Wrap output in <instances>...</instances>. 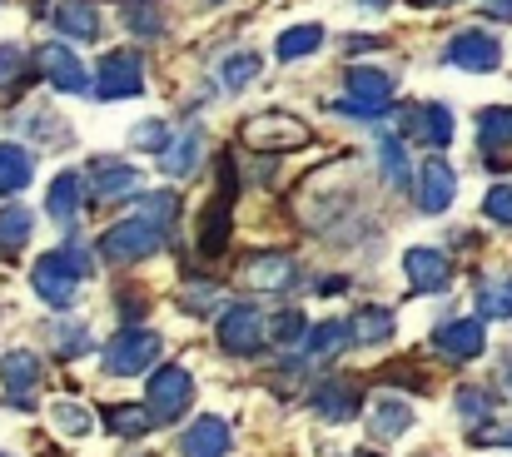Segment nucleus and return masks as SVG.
I'll return each mask as SVG.
<instances>
[{
	"mask_svg": "<svg viewBox=\"0 0 512 457\" xmlns=\"http://www.w3.org/2000/svg\"><path fill=\"white\" fill-rule=\"evenodd\" d=\"M90 269H95L90 249H55L30 269V289L50 308H70L80 294V279H90Z\"/></svg>",
	"mask_w": 512,
	"mask_h": 457,
	"instance_id": "1",
	"label": "nucleus"
},
{
	"mask_svg": "<svg viewBox=\"0 0 512 457\" xmlns=\"http://www.w3.org/2000/svg\"><path fill=\"white\" fill-rule=\"evenodd\" d=\"M343 100H334L339 115H358V120H378L393 105V75L373 70V65H348L343 70Z\"/></svg>",
	"mask_w": 512,
	"mask_h": 457,
	"instance_id": "2",
	"label": "nucleus"
},
{
	"mask_svg": "<svg viewBox=\"0 0 512 457\" xmlns=\"http://www.w3.org/2000/svg\"><path fill=\"white\" fill-rule=\"evenodd\" d=\"M160 244H165V229H160L155 219L135 214V219H120L115 229H105L100 254H105V259H115V264H135V259L160 254Z\"/></svg>",
	"mask_w": 512,
	"mask_h": 457,
	"instance_id": "3",
	"label": "nucleus"
},
{
	"mask_svg": "<svg viewBox=\"0 0 512 457\" xmlns=\"http://www.w3.org/2000/svg\"><path fill=\"white\" fill-rule=\"evenodd\" d=\"M155 358H160V338H155L150 328H125V333L110 338V348H105V373H110V378H135V373H145Z\"/></svg>",
	"mask_w": 512,
	"mask_h": 457,
	"instance_id": "4",
	"label": "nucleus"
},
{
	"mask_svg": "<svg viewBox=\"0 0 512 457\" xmlns=\"http://www.w3.org/2000/svg\"><path fill=\"white\" fill-rule=\"evenodd\" d=\"M145 90V65L135 50H110L100 60V75H95V95L100 100H130Z\"/></svg>",
	"mask_w": 512,
	"mask_h": 457,
	"instance_id": "5",
	"label": "nucleus"
},
{
	"mask_svg": "<svg viewBox=\"0 0 512 457\" xmlns=\"http://www.w3.org/2000/svg\"><path fill=\"white\" fill-rule=\"evenodd\" d=\"M244 140H249L254 150H299V145H309L314 135H309V125H304L299 115L269 110V115H259V120L244 125Z\"/></svg>",
	"mask_w": 512,
	"mask_h": 457,
	"instance_id": "6",
	"label": "nucleus"
},
{
	"mask_svg": "<svg viewBox=\"0 0 512 457\" xmlns=\"http://www.w3.org/2000/svg\"><path fill=\"white\" fill-rule=\"evenodd\" d=\"M189 403H194V378H189L184 368H160V373L150 378V413H155V423L184 418Z\"/></svg>",
	"mask_w": 512,
	"mask_h": 457,
	"instance_id": "7",
	"label": "nucleus"
},
{
	"mask_svg": "<svg viewBox=\"0 0 512 457\" xmlns=\"http://www.w3.org/2000/svg\"><path fill=\"white\" fill-rule=\"evenodd\" d=\"M219 343H224V353H239V358L259 353L264 348V318L249 304H234L219 318Z\"/></svg>",
	"mask_w": 512,
	"mask_h": 457,
	"instance_id": "8",
	"label": "nucleus"
},
{
	"mask_svg": "<svg viewBox=\"0 0 512 457\" xmlns=\"http://www.w3.org/2000/svg\"><path fill=\"white\" fill-rule=\"evenodd\" d=\"M403 130H408L418 145L443 150V145L453 140V110L438 105V100H428V105H418V110H403Z\"/></svg>",
	"mask_w": 512,
	"mask_h": 457,
	"instance_id": "9",
	"label": "nucleus"
},
{
	"mask_svg": "<svg viewBox=\"0 0 512 457\" xmlns=\"http://www.w3.org/2000/svg\"><path fill=\"white\" fill-rule=\"evenodd\" d=\"M498 60H503V45L488 30H463L458 40H448V65L458 70H498Z\"/></svg>",
	"mask_w": 512,
	"mask_h": 457,
	"instance_id": "10",
	"label": "nucleus"
},
{
	"mask_svg": "<svg viewBox=\"0 0 512 457\" xmlns=\"http://www.w3.org/2000/svg\"><path fill=\"white\" fill-rule=\"evenodd\" d=\"M403 274H408V284H413L418 294H438V289H448V279H453V259L438 254V249H408V254H403Z\"/></svg>",
	"mask_w": 512,
	"mask_h": 457,
	"instance_id": "11",
	"label": "nucleus"
},
{
	"mask_svg": "<svg viewBox=\"0 0 512 457\" xmlns=\"http://www.w3.org/2000/svg\"><path fill=\"white\" fill-rule=\"evenodd\" d=\"M0 383H5V398H10L15 408H30L35 383H40V358L25 353V348L5 353V358H0Z\"/></svg>",
	"mask_w": 512,
	"mask_h": 457,
	"instance_id": "12",
	"label": "nucleus"
},
{
	"mask_svg": "<svg viewBox=\"0 0 512 457\" xmlns=\"http://www.w3.org/2000/svg\"><path fill=\"white\" fill-rule=\"evenodd\" d=\"M85 179H90V189H95L100 199H115V194H135V189H140V169L125 164V159H110V154L90 159Z\"/></svg>",
	"mask_w": 512,
	"mask_h": 457,
	"instance_id": "13",
	"label": "nucleus"
},
{
	"mask_svg": "<svg viewBox=\"0 0 512 457\" xmlns=\"http://www.w3.org/2000/svg\"><path fill=\"white\" fill-rule=\"evenodd\" d=\"M453 194H458V174H453V164L448 159H428L423 164V174H418V204L428 209V214H443L448 204H453Z\"/></svg>",
	"mask_w": 512,
	"mask_h": 457,
	"instance_id": "14",
	"label": "nucleus"
},
{
	"mask_svg": "<svg viewBox=\"0 0 512 457\" xmlns=\"http://www.w3.org/2000/svg\"><path fill=\"white\" fill-rule=\"evenodd\" d=\"M40 70H45V80H50L55 90H65V95L90 90L85 65H80V60H75V50H65V45H45V50H40Z\"/></svg>",
	"mask_w": 512,
	"mask_h": 457,
	"instance_id": "15",
	"label": "nucleus"
},
{
	"mask_svg": "<svg viewBox=\"0 0 512 457\" xmlns=\"http://www.w3.org/2000/svg\"><path fill=\"white\" fill-rule=\"evenodd\" d=\"M219 169H224V189H219V199H214V204H204V234H199V249H204V254H219V249H224V239H229V199H234V164L224 159Z\"/></svg>",
	"mask_w": 512,
	"mask_h": 457,
	"instance_id": "16",
	"label": "nucleus"
},
{
	"mask_svg": "<svg viewBox=\"0 0 512 457\" xmlns=\"http://www.w3.org/2000/svg\"><path fill=\"white\" fill-rule=\"evenodd\" d=\"M244 279H249V289H259V294H289V289L299 284V264H294L289 254H264V259H254V264L244 269Z\"/></svg>",
	"mask_w": 512,
	"mask_h": 457,
	"instance_id": "17",
	"label": "nucleus"
},
{
	"mask_svg": "<svg viewBox=\"0 0 512 457\" xmlns=\"http://www.w3.org/2000/svg\"><path fill=\"white\" fill-rule=\"evenodd\" d=\"M50 25L70 40H100V10L95 0H55L50 5Z\"/></svg>",
	"mask_w": 512,
	"mask_h": 457,
	"instance_id": "18",
	"label": "nucleus"
},
{
	"mask_svg": "<svg viewBox=\"0 0 512 457\" xmlns=\"http://www.w3.org/2000/svg\"><path fill=\"white\" fill-rule=\"evenodd\" d=\"M433 343H438V353H448V358H478V353L488 348V333H483L478 318H458V323H443Z\"/></svg>",
	"mask_w": 512,
	"mask_h": 457,
	"instance_id": "19",
	"label": "nucleus"
},
{
	"mask_svg": "<svg viewBox=\"0 0 512 457\" xmlns=\"http://www.w3.org/2000/svg\"><path fill=\"white\" fill-rule=\"evenodd\" d=\"M179 457H229V423L224 418H199L179 438Z\"/></svg>",
	"mask_w": 512,
	"mask_h": 457,
	"instance_id": "20",
	"label": "nucleus"
},
{
	"mask_svg": "<svg viewBox=\"0 0 512 457\" xmlns=\"http://www.w3.org/2000/svg\"><path fill=\"white\" fill-rule=\"evenodd\" d=\"M314 413H319V418H329V423H348V418H358V388H353L348 378H329V383H319V393H314Z\"/></svg>",
	"mask_w": 512,
	"mask_h": 457,
	"instance_id": "21",
	"label": "nucleus"
},
{
	"mask_svg": "<svg viewBox=\"0 0 512 457\" xmlns=\"http://www.w3.org/2000/svg\"><path fill=\"white\" fill-rule=\"evenodd\" d=\"M413 428V408H408V398H378L373 408H368V433L373 438H398V433H408Z\"/></svg>",
	"mask_w": 512,
	"mask_h": 457,
	"instance_id": "22",
	"label": "nucleus"
},
{
	"mask_svg": "<svg viewBox=\"0 0 512 457\" xmlns=\"http://www.w3.org/2000/svg\"><path fill=\"white\" fill-rule=\"evenodd\" d=\"M45 214H50L55 224H75V214H80V174H55V179H50Z\"/></svg>",
	"mask_w": 512,
	"mask_h": 457,
	"instance_id": "23",
	"label": "nucleus"
},
{
	"mask_svg": "<svg viewBox=\"0 0 512 457\" xmlns=\"http://www.w3.org/2000/svg\"><path fill=\"white\" fill-rule=\"evenodd\" d=\"M199 145H204V135H199V130L174 135L170 150L160 154V169H165L170 179H189V174H194V164H199Z\"/></svg>",
	"mask_w": 512,
	"mask_h": 457,
	"instance_id": "24",
	"label": "nucleus"
},
{
	"mask_svg": "<svg viewBox=\"0 0 512 457\" xmlns=\"http://www.w3.org/2000/svg\"><path fill=\"white\" fill-rule=\"evenodd\" d=\"M478 145H483V154L512 150V110L508 105H493V110L478 115Z\"/></svg>",
	"mask_w": 512,
	"mask_h": 457,
	"instance_id": "25",
	"label": "nucleus"
},
{
	"mask_svg": "<svg viewBox=\"0 0 512 457\" xmlns=\"http://www.w3.org/2000/svg\"><path fill=\"white\" fill-rule=\"evenodd\" d=\"M348 328H353V343H363V348H368V343H388V338H393V313L368 304L348 318Z\"/></svg>",
	"mask_w": 512,
	"mask_h": 457,
	"instance_id": "26",
	"label": "nucleus"
},
{
	"mask_svg": "<svg viewBox=\"0 0 512 457\" xmlns=\"http://www.w3.org/2000/svg\"><path fill=\"white\" fill-rule=\"evenodd\" d=\"M324 45V25H294V30H284L279 40H274V50H279V60H304V55H314Z\"/></svg>",
	"mask_w": 512,
	"mask_h": 457,
	"instance_id": "27",
	"label": "nucleus"
},
{
	"mask_svg": "<svg viewBox=\"0 0 512 457\" xmlns=\"http://www.w3.org/2000/svg\"><path fill=\"white\" fill-rule=\"evenodd\" d=\"M30 174H35L30 154L20 145H0V194H20L30 184Z\"/></svg>",
	"mask_w": 512,
	"mask_h": 457,
	"instance_id": "28",
	"label": "nucleus"
},
{
	"mask_svg": "<svg viewBox=\"0 0 512 457\" xmlns=\"http://www.w3.org/2000/svg\"><path fill=\"white\" fill-rule=\"evenodd\" d=\"M378 164H383V179L393 189H408V154H403V140L398 135H378Z\"/></svg>",
	"mask_w": 512,
	"mask_h": 457,
	"instance_id": "29",
	"label": "nucleus"
},
{
	"mask_svg": "<svg viewBox=\"0 0 512 457\" xmlns=\"http://www.w3.org/2000/svg\"><path fill=\"white\" fill-rule=\"evenodd\" d=\"M478 313H483V318H512V274L483 279V289H478Z\"/></svg>",
	"mask_w": 512,
	"mask_h": 457,
	"instance_id": "30",
	"label": "nucleus"
},
{
	"mask_svg": "<svg viewBox=\"0 0 512 457\" xmlns=\"http://www.w3.org/2000/svg\"><path fill=\"white\" fill-rule=\"evenodd\" d=\"M219 75H224L229 90H249V85L259 80V55H254V50H234V55L219 65Z\"/></svg>",
	"mask_w": 512,
	"mask_h": 457,
	"instance_id": "31",
	"label": "nucleus"
},
{
	"mask_svg": "<svg viewBox=\"0 0 512 457\" xmlns=\"http://www.w3.org/2000/svg\"><path fill=\"white\" fill-rule=\"evenodd\" d=\"M348 333H353V328H348L343 318H329V323H319V328L309 333V353H339L343 343H353Z\"/></svg>",
	"mask_w": 512,
	"mask_h": 457,
	"instance_id": "32",
	"label": "nucleus"
},
{
	"mask_svg": "<svg viewBox=\"0 0 512 457\" xmlns=\"http://www.w3.org/2000/svg\"><path fill=\"white\" fill-rule=\"evenodd\" d=\"M125 30H135L140 40H155L165 25H160V10H155V5L135 0V5H125Z\"/></svg>",
	"mask_w": 512,
	"mask_h": 457,
	"instance_id": "33",
	"label": "nucleus"
},
{
	"mask_svg": "<svg viewBox=\"0 0 512 457\" xmlns=\"http://www.w3.org/2000/svg\"><path fill=\"white\" fill-rule=\"evenodd\" d=\"M110 428H115V433L140 438V433H150V428H155V413H150V408H110Z\"/></svg>",
	"mask_w": 512,
	"mask_h": 457,
	"instance_id": "34",
	"label": "nucleus"
},
{
	"mask_svg": "<svg viewBox=\"0 0 512 457\" xmlns=\"http://www.w3.org/2000/svg\"><path fill=\"white\" fill-rule=\"evenodd\" d=\"M30 239V214L25 209H0V249H20Z\"/></svg>",
	"mask_w": 512,
	"mask_h": 457,
	"instance_id": "35",
	"label": "nucleus"
},
{
	"mask_svg": "<svg viewBox=\"0 0 512 457\" xmlns=\"http://www.w3.org/2000/svg\"><path fill=\"white\" fill-rule=\"evenodd\" d=\"M50 418H55V428H60V433H70V438L90 433V413H85L80 403H55V408H50Z\"/></svg>",
	"mask_w": 512,
	"mask_h": 457,
	"instance_id": "36",
	"label": "nucleus"
},
{
	"mask_svg": "<svg viewBox=\"0 0 512 457\" xmlns=\"http://www.w3.org/2000/svg\"><path fill=\"white\" fill-rule=\"evenodd\" d=\"M130 140H135V150H150V154H165L170 145V125H160V120H145V125H135L130 130Z\"/></svg>",
	"mask_w": 512,
	"mask_h": 457,
	"instance_id": "37",
	"label": "nucleus"
},
{
	"mask_svg": "<svg viewBox=\"0 0 512 457\" xmlns=\"http://www.w3.org/2000/svg\"><path fill=\"white\" fill-rule=\"evenodd\" d=\"M174 209H179V199H174L170 189H165V194H150V199H140V214H145V219H155L160 229H165V224L174 229Z\"/></svg>",
	"mask_w": 512,
	"mask_h": 457,
	"instance_id": "38",
	"label": "nucleus"
},
{
	"mask_svg": "<svg viewBox=\"0 0 512 457\" xmlns=\"http://www.w3.org/2000/svg\"><path fill=\"white\" fill-rule=\"evenodd\" d=\"M458 413H463L468 423H483V418L493 413V398H488L483 388H463V393H458Z\"/></svg>",
	"mask_w": 512,
	"mask_h": 457,
	"instance_id": "39",
	"label": "nucleus"
},
{
	"mask_svg": "<svg viewBox=\"0 0 512 457\" xmlns=\"http://www.w3.org/2000/svg\"><path fill=\"white\" fill-rule=\"evenodd\" d=\"M30 75V60H25V50L20 45H0V85H10V80H25Z\"/></svg>",
	"mask_w": 512,
	"mask_h": 457,
	"instance_id": "40",
	"label": "nucleus"
},
{
	"mask_svg": "<svg viewBox=\"0 0 512 457\" xmlns=\"http://www.w3.org/2000/svg\"><path fill=\"white\" fill-rule=\"evenodd\" d=\"M483 214H488L493 224H512V184L488 189V199H483Z\"/></svg>",
	"mask_w": 512,
	"mask_h": 457,
	"instance_id": "41",
	"label": "nucleus"
},
{
	"mask_svg": "<svg viewBox=\"0 0 512 457\" xmlns=\"http://www.w3.org/2000/svg\"><path fill=\"white\" fill-rule=\"evenodd\" d=\"M299 338H304V313H299V308H284V313L274 318V343L289 348V343H299Z\"/></svg>",
	"mask_w": 512,
	"mask_h": 457,
	"instance_id": "42",
	"label": "nucleus"
},
{
	"mask_svg": "<svg viewBox=\"0 0 512 457\" xmlns=\"http://www.w3.org/2000/svg\"><path fill=\"white\" fill-rule=\"evenodd\" d=\"M85 348H90V328L65 323V328H60V353H65V358H75V353H85Z\"/></svg>",
	"mask_w": 512,
	"mask_h": 457,
	"instance_id": "43",
	"label": "nucleus"
},
{
	"mask_svg": "<svg viewBox=\"0 0 512 457\" xmlns=\"http://www.w3.org/2000/svg\"><path fill=\"white\" fill-rule=\"evenodd\" d=\"M189 308H219V289H189Z\"/></svg>",
	"mask_w": 512,
	"mask_h": 457,
	"instance_id": "44",
	"label": "nucleus"
},
{
	"mask_svg": "<svg viewBox=\"0 0 512 457\" xmlns=\"http://www.w3.org/2000/svg\"><path fill=\"white\" fill-rule=\"evenodd\" d=\"M473 443H508L512 448V428L508 433H493V428H488V433H473Z\"/></svg>",
	"mask_w": 512,
	"mask_h": 457,
	"instance_id": "45",
	"label": "nucleus"
},
{
	"mask_svg": "<svg viewBox=\"0 0 512 457\" xmlns=\"http://www.w3.org/2000/svg\"><path fill=\"white\" fill-rule=\"evenodd\" d=\"M488 5H498L503 15H512V0H488Z\"/></svg>",
	"mask_w": 512,
	"mask_h": 457,
	"instance_id": "46",
	"label": "nucleus"
},
{
	"mask_svg": "<svg viewBox=\"0 0 512 457\" xmlns=\"http://www.w3.org/2000/svg\"><path fill=\"white\" fill-rule=\"evenodd\" d=\"M358 5H368V10H383V5H388V0H358Z\"/></svg>",
	"mask_w": 512,
	"mask_h": 457,
	"instance_id": "47",
	"label": "nucleus"
},
{
	"mask_svg": "<svg viewBox=\"0 0 512 457\" xmlns=\"http://www.w3.org/2000/svg\"><path fill=\"white\" fill-rule=\"evenodd\" d=\"M413 5H448V0H413Z\"/></svg>",
	"mask_w": 512,
	"mask_h": 457,
	"instance_id": "48",
	"label": "nucleus"
},
{
	"mask_svg": "<svg viewBox=\"0 0 512 457\" xmlns=\"http://www.w3.org/2000/svg\"><path fill=\"white\" fill-rule=\"evenodd\" d=\"M508 388H512V368H508Z\"/></svg>",
	"mask_w": 512,
	"mask_h": 457,
	"instance_id": "49",
	"label": "nucleus"
},
{
	"mask_svg": "<svg viewBox=\"0 0 512 457\" xmlns=\"http://www.w3.org/2000/svg\"><path fill=\"white\" fill-rule=\"evenodd\" d=\"M358 457H373V453H358Z\"/></svg>",
	"mask_w": 512,
	"mask_h": 457,
	"instance_id": "50",
	"label": "nucleus"
},
{
	"mask_svg": "<svg viewBox=\"0 0 512 457\" xmlns=\"http://www.w3.org/2000/svg\"><path fill=\"white\" fill-rule=\"evenodd\" d=\"M0 457H5V453H0Z\"/></svg>",
	"mask_w": 512,
	"mask_h": 457,
	"instance_id": "51",
	"label": "nucleus"
}]
</instances>
